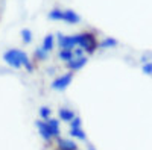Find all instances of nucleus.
Returning <instances> with one entry per match:
<instances>
[{
    "label": "nucleus",
    "mask_w": 152,
    "mask_h": 150,
    "mask_svg": "<svg viewBox=\"0 0 152 150\" xmlns=\"http://www.w3.org/2000/svg\"><path fill=\"white\" fill-rule=\"evenodd\" d=\"M3 59L6 61V64L11 65L12 68H20L21 65H24L29 71L32 70V65H31V61H29V56L26 52L23 50H18V49H11V50H6L3 53Z\"/></svg>",
    "instance_id": "nucleus-1"
},
{
    "label": "nucleus",
    "mask_w": 152,
    "mask_h": 150,
    "mask_svg": "<svg viewBox=\"0 0 152 150\" xmlns=\"http://www.w3.org/2000/svg\"><path fill=\"white\" fill-rule=\"evenodd\" d=\"M78 38H79L78 46L84 50V52L90 53V55L94 53L96 49L99 47V41L96 40V36H94L93 33H90V32H82V33H79Z\"/></svg>",
    "instance_id": "nucleus-2"
},
{
    "label": "nucleus",
    "mask_w": 152,
    "mask_h": 150,
    "mask_svg": "<svg viewBox=\"0 0 152 150\" xmlns=\"http://www.w3.org/2000/svg\"><path fill=\"white\" fill-rule=\"evenodd\" d=\"M79 43L78 35H58V46L61 47V50H73Z\"/></svg>",
    "instance_id": "nucleus-3"
},
{
    "label": "nucleus",
    "mask_w": 152,
    "mask_h": 150,
    "mask_svg": "<svg viewBox=\"0 0 152 150\" xmlns=\"http://www.w3.org/2000/svg\"><path fill=\"white\" fill-rule=\"evenodd\" d=\"M72 79H73V73H67V74H64V76H61V78H58V79H55L52 82V88L56 90V91L66 90L67 86L70 85Z\"/></svg>",
    "instance_id": "nucleus-4"
},
{
    "label": "nucleus",
    "mask_w": 152,
    "mask_h": 150,
    "mask_svg": "<svg viewBox=\"0 0 152 150\" xmlns=\"http://www.w3.org/2000/svg\"><path fill=\"white\" fill-rule=\"evenodd\" d=\"M87 58L85 56H73V59H70L69 62H67V67L72 70V71H75V70H79V68H82L85 64H87Z\"/></svg>",
    "instance_id": "nucleus-5"
},
{
    "label": "nucleus",
    "mask_w": 152,
    "mask_h": 150,
    "mask_svg": "<svg viewBox=\"0 0 152 150\" xmlns=\"http://www.w3.org/2000/svg\"><path fill=\"white\" fill-rule=\"evenodd\" d=\"M35 124H37V128H38V132H40V135L43 136L46 141L52 140V133H50L49 126H47V123H46V121H40V120H38Z\"/></svg>",
    "instance_id": "nucleus-6"
},
{
    "label": "nucleus",
    "mask_w": 152,
    "mask_h": 150,
    "mask_svg": "<svg viewBox=\"0 0 152 150\" xmlns=\"http://www.w3.org/2000/svg\"><path fill=\"white\" fill-rule=\"evenodd\" d=\"M62 21H67V23H70V24H78V23L81 21V17H79V14H76L75 11L66 9V11H64V20H62Z\"/></svg>",
    "instance_id": "nucleus-7"
},
{
    "label": "nucleus",
    "mask_w": 152,
    "mask_h": 150,
    "mask_svg": "<svg viewBox=\"0 0 152 150\" xmlns=\"http://www.w3.org/2000/svg\"><path fill=\"white\" fill-rule=\"evenodd\" d=\"M53 46H55V36L52 33H49L44 36V40H43V44H41V49L44 50V52H52L53 50Z\"/></svg>",
    "instance_id": "nucleus-8"
},
{
    "label": "nucleus",
    "mask_w": 152,
    "mask_h": 150,
    "mask_svg": "<svg viewBox=\"0 0 152 150\" xmlns=\"http://www.w3.org/2000/svg\"><path fill=\"white\" fill-rule=\"evenodd\" d=\"M46 123H47L49 130H50V133H52V136H59V121L56 118H49Z\"/></svg>",
    "instance_id": "nucleus-9"
},
{
    "label": "nucleus",
    "mask_w": 152,
    "mask_h": 150,
    "mask_svg": "<svg viewBox=\"0 0 152 150\" xmlns=\"http://www.w3.org/2000/svg\"><path fill=\"white\" fill-rule=\"evenodd\" d=\"M58 114H59V118L61 120H64V121H72L76 115H75V112L72 111V109H69V108H61L59 111H58Z\"/></svg>",
    "instance_id": "nucleus-10"
},
{
    "label": "nucleus",
    "mask_w": 152,
    "mask_h": 150,
    "mask_svg": "<svg viewBox=\"0 0 152 150\" xmlns=\"http://www.w3.org/2000/svg\"><path fill=\"white\" fill-rule=\"evenodd\" d=\"M58 146H59V150H78V147H76V144L70 140H62L59 138L58 140Z\"/></svg>",
    "instance_id": "nucleus-11"
},
{
    "label": "nucleus",
    "mask_w": 152,
    "mask_h": 150,
    "mask_svg": "<svg viewBox=\"0 0 152 150\" xmlns=\"http://www.w3.org/2000/svg\"><path fill=\"white\" fill-rule=\"evenodd\" d=\"M49 18H50V20H55V21L64 20V11L55 8V9H52V11L49 12Z\"/></svg>",
    "instance_id": "nucleus-12"
},
{
    "label": "nucleus",
    "mask_w": 152,
    "mask_h": 150,
    "mask_svg": "<svg viewBox=\"0 0 152 150\" xmlns=\"http://www.w3.org/2000/svg\"><path fill=\"white\" fill-rule=\"evenodd\" d=\"M58 56L62 59V61H66V62H69L70 59H73V56H75V53H73V50H61V52L58 53Z\"/></svg>",
    "instance_id": "nucleus-13"
},
{
    "label": "nucleus",
    "mask_w": 152,
    "mask_h": 150,
    "mask_svg": "<svg viewBox=\"0 0 152 150\" xmlns=\"http://www.w3.org/2000/svg\"><path fill=\"white\" fill-rule=\"evenodd\" d=\"M70 136H75V138H79V140H87V135H85V132L82 130V129H70Z\"/></svg>",
    "instance_id": "nucleus-14"
},
{
    "label": "nucleus",
    "mask_w": 152,
    "mask_h": 150,
    "mask_svg": "<svg viewBox=\"0 0 152 150\" xmlns=\"http://www.w3.org/2000/svg\"><path fill=\"white\" fill-rule=\"evenodd\" d=\"M21 40H23L24 44H29L32 41V32H31V29H23L21 30Z\"/></svg>",
    "instance_id": "nucleus-15"
},
{
    "label": "nucleus",
    "mask_w": 152,
    "mask_h": 150,
    "mask_svg": "<svg viewBox=\"0 0 152 150\" xmlns=\"http://www.w3.org/2000/svg\"><path fill=\"white\" fill-rule=\"evenodd\" d=\"M100 47H104V49H108V47H116L117 46V41L114 40V38H105L102 43H99Z\"/></svg>",
    "instance_id": "nucleus-16"
},
{
    "label": "nucleus",
    "mask_w": 152,
    "mask_h": 150,
    "mask_svg": "<svg viewBox=\"0 0 152 150\" xmlns=\"http://www.w3.org/2000/svg\"><path fill=\"white\" fill-rule=\"evenodd\" d=\"M40 115H41L43 120H49V117H50V108H47V106L40 108Z\"/></svg>",
    "instance_id": "nucleus-17"
},
{
    "label": "nucleus",
    "mask_w": 152,
    "mask_h": 150,
    "mask_svg": "<svg viewBox=\"0 0 152 150\" xmlns=\"http://www.w3.org/2000/svg\"><path fill=\"white\" fill-rule=\"evenodd\" d=\"M70 129H81V118L79 117H75L70 121Z\"/></svg>",
    "instance_id": "nucleus-18"
},
{
    "label": "nucleus",
    "mask_w": 152,
    "mask_h": 150,
    "mask_svg": "<svg viewBox=\"0 0 152 150\" xmlns=\"http://www.w3.org/2000/svg\"><path fill=\"white\" fill-rule=\"evenodd\" d=\"M142 71L145 73V74H152V62H146V64H143L142 65Z\"/></svg>",
    "instance_id": "nucleus-19"
},
{
    "label": "nucleus",
    "mask_w": 152,
    "mask_h": 150,
    "mask_svg": "<svg viewBox=\"0 0 152 150\" xmlns=\"http://www.w3.org/2000/svg\"><path fill=\"white\" fill-rule=\"evenodd\" d=\"M35 53H37V58H38V59H46V58H47V52H44L41 47H40V49H37V52H35Z\"/></svg>",
    "instance_id": "nucleus-20"
}]
</instances>
